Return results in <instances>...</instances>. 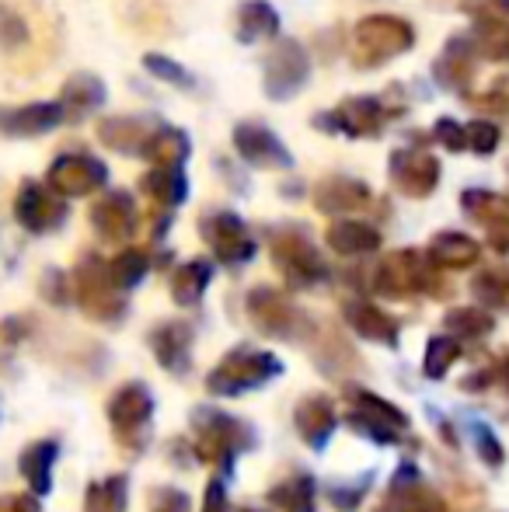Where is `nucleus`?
I'll return each mask as SVG.
<instances>
[{
    "mask_svg": "<svg viewBox=\"0 0 509 512\" xmlns=\"http://www.w3.org/2000/svg\"><path fill=\"white\" fill-rule=\"evenodd\" d=\"M356 49L353 63L356 67H381V63L394 60V56L408 53L415 46V28L398 14H370V18L356 21Z\"/></svg>",
    "mask_w": 509,
    "mask_h": 512,
    "instance_id": "1",
    "label": "nucleus"
},
{
    "mask_svg": "<svg viewBox=\"0 0 509 512\" xmlns=\"http://www.w3.org/2000/svg\"><path fill=\"white\" fill-rule=\"evenodd\" d=\"M311 77V56L297 39H279L272 46V53L265 56V77L262 88L272 102H290L293 95H300Z\"/></svg>",
    "mask_w": 509,
    "mask_h": 512,
    "instance_id": "2",
    "label": "nucleus"
},
{
    "mask_svg": "<svg viewBox=\"0 0 509 512\" xmlns=\"http://www.w3.org/2000/svg\"><path fill=\"white\" fill-rule=\"evenodd\" d=\"M387 112L381 105V98L374 95H360V98H346L342 105H335L332 112L314 115V126L325 129V133H346L353 140L360 136H377L384 126Z\"/></svg>",
    "mask_w": 509,
    "mask_h": 512,
    "instance_id": "3",
    "label": "nucleus"
},
{
    "mask_svg": "<svg viewBox=\"0 0 509 512\" xmlns=\"http://www.w3.org/2000/svg\"><path fill=\"white\" fill-rule=\"evenodd\" d=\"M234 147L252 168H290L293 157L276 133L262 122H238L234 126Z\"/></svg>",
    "mask_w": 509,
    "mask_h": 512,
    "instance_id": "4",
    "label": "nucleus"
},
{
    "mask_svg": "<svg viewBox=\"0 0 509 512\" xmlns=\"http://www.w3.org/2000/svg\"><path fill=\"white\" fill-rule=\"evenodd\" d=\"M105 182H109L105 164L88 154H63L49 168V185L63 196H84L91 189H102Z\"/></svg>",
    "mask_w": 509,
    "mask_h": 512,
    "instance_id": "5",
    "label": "nucleus"
},
{
    "mask_svg": "<svg viewBox=\"0 0 509 512\" xmlns=\"http://www.w3.org/2000/svg\"><path fill=\"white\" fill-rule=\"evenodd\" d=\"M67 119L60 102H35V105H18V108H0V136L11 140H28V136H42L49 129H56Z\"/></svg>",
    "mask_w": 509,
    "mask_h": 512,
    "instance_id": "6",
    "label": "nucleus"
},
{
    "mask_svg": "<svg viewBox=\"0 0 509 512\" xmlns=\"http://www.w3.org/2000/svg\"><path fill=\"white\" fill-rule=\"evenodd\" d=\"M391 182L405 196H429L440 182V161L422 150H394L391 154Z\"/></svg>",
    "mask_w": 509,
    "mask_h": 512,
    "instance_id": "7",
    "label": "nucleus"
},
{
    "mask_svg": "<svg viewBox=\"0 0 509 512\" xmlns=\"http://www.w3.org/2000/svg\"><path fill=\"white\" fill-rule=\"evenodd\" d=\"M433 77L443 91L454 95H468L471 81H475V46L468 35H457L447 42V53L433 63Z\"/></svg>",
    "mask_w": 509,
    "mask_h": 512,
    "instance_id": "8",
    "label": "nucleus"
},
{
    "mask_svg": "<svg viewBox=\"0 0 509 512\" xmlns=\"http://www.w3.org/2000/svg\"><path fill=\"white\" fill-rule=\"evenodd\" d=\"M105 98H109V91H105L102 77H95V74H74L60 91L63 115H67L70 122H81L84 115L98 112V108L105 105Z\"/></svg>",
    "mask_w": 509,
    "mask_h": 512,
    "instance_id": "9",
    "label": "nucleus"
},
{
    "mask_svg": "<svg viewBox=\"0 0 509 512\" xmlns=\"http://www.w3.org/2000/svg\"><path fill=\"white\" fill-rule=\"evenodd\" d=\"M98 143L116 154H143L150 140V129L143 119H133V115H109V119L98 122Z\"/></svg>",
    "mask_w": 509,
    "mask_h": 512,
    "instance_id": "10",
    "label": "nucleus"
},
{
    "mask_svg": "<svg viewBox=\"0 0 509 512\" xmlns=\"http://www.w3.org/2000/svg\"><path fill=\"white\" fill-rule=\"evenodd\" d=\"M14 213L28 230H49L63 220V203L46 196V189H39L35 182H25L18 192V203H14Z\"/></svg>",
    "mask_w": 509,
    "mask_h": 512,
    "instance_id": "11",
    "label": "nucleus"
},
{
    "mask_svg": "<svg viewBox=\"0 0 509 512\" xmlns=\"http://www.w3.org/2000/svg\"><path fill=\"white\" fill-rule=\"evenodd\" d=\"M189 150H192V143H189V136H185L182 129L161 126L157 133H150L143 154H147L157 168H182V161L189 157Z\"/></svg>",
    "mask_w": 509,
    "mask_h": 512,
    "instance_id": "12",
    "label": "nucleus"
},
{
    "mask_svg": "<svg viewBox=\"0 0 509 512\" xmlns=\"http://www.w3.org/2000/svg\"><path fill=\"white\" fill-rule=\"evenodd\" d=\"M279 35V14L265 0H245L238 7V39L241 42H258Z\"/></svg>",
    "mask_w": 509,
    "mask_h": 512,
    "instance_id": "13",
    "label": "nucleus"
},
{
    "mask_svg": "<svg viewBox=\"0 0 509 512\" xmlns=\"http://www.w3.org/2000/svg\"><path fill=\"white\" fill-rule=\"evenodd\" d=\"M471 46H475V56H485L492 63H509V21H478Z\"/></svg>",
    "mask_w": 509,
    "mask_h": 512,
    "instance_id": "14",
    "label": "nucleus"
},
{
    "mask_svg": "<svg viewBox=\"0 0 509 512\" xmlns=\"http://www.w3.org/2000/svg\"><path fill=\"white\" fill-rule=\"evenodd\" d=\"M367 185L353 182V178H328L318 185V206L325 209H353L360 203H367Z\"/></svg>",
    "mask_w": 509,
    "mask_h": 512,
    "instance_id": "15",
    "label": "nucleus"
},
{
    "mask_svg": "<svg viewBox=\"0 0 509 512\" xmlns=\"http://www.w3.org/2000/svg\"><path fill=\"white\" fill-rule=\"evenodd\" d=\"M143 189H147L150 196L161 199V203L178 206L185 199V189H189V182H185L182 168H154L147 178H143Z\"/></svg>",
    "mask_w": 509,
    "mask_h": 512,
    "instance_id": "16",
    "label": "nucleus"
},
{
    "mask_svg": "<svg viewBox=\"0 0 509 512\" xmlns=\"http://www.w3.org/2000/svg\"><path fill=\"white\" fill-rule=\"evenodd\" d=\"M143 67L150 70V77L171 84V88H182V91L196 88V77H192L189 70L182 67V63L168 60V56H161V53H147V56H143Z\"/></svg>",
    "mask_w": 509,
    "mask_h": 512,
    "instance_id": "17",
    "label": "nucleus"
},
{
    "mask_svg": "<svg viewBox=\"0 0 509 512\" xmlns=\"http://www.w3.org/2000/svg\"><path fill=\"white\" fill-rule=\"evenodd\" d=\"M217 227H220V234H217V248L224 251L227 258H248L252 255V244H248V237H245V227L238 223V216H220L217 220Z\"/></svg>",
    "mask_w": 509,
    "mask_h": 512,
    "instance_id": "18",
    "label": "nucleus"
},
{
    "mask_svg": "<svg viewBox=\"0 0 509 512\" xmlns=\"http://www.w3.org/2000/svg\"><path fill=\"white\" fill-rule=\"evenodd\" d=\"M129 213H133V209H129L126 196H109L95 206V223H98V230H105V234H123L129 227Z\"/></svg>",
    "mask_w": 509,
    "mask_h": 512,
    "instance_id": "19",
    "label": "nucleus"
},
{
    "mask_svg": "<svg viewBox=\"0 0 509 512\" xmlns=\"http://www.w3.org/2000/svg\"><path fill=\"white\" fill-rule=\"evenodd\" d=\"M28 42V21L0 0V49H21Z\"/></svg>",
    "mask_w": 509,
    "mask_h": 512,
    "instance_id": "20",
    "label": "nucleus"
},
{
    "mask_svg": "<svg viewBox=\"0 0 509 512\" xmlns=\"http://www.w3.org/2000/svg\"><path fill=\"white\" fill-rule=\"evenodd\" d=\"M332 241L342 251H363V248H374L377 234L370 227H360V223H339V227H332Z\"/></svg>",
    "mask_w": 509,
    "mask_h": 512,
    "instance_id": "21",
    "label": "nucleus"
},
{
    "mask_svg": "<svg viewBox=\"0 0 509 512\" xmlns=\"http://www.w3.org/2000/svg\"><path fill=\"white\" fill-rule=\"evenodd\" d=\"M468 129V147L475 150V154H492V150L499 147V140H503V133H499L496 122H485V119H475Z\"/></svg>",
    "mask_w": 509,
    "mask_h": 512,
    "instance_id": "22",
    "label": "nucleus"
},
{
    "mask_svg": "<svg viewBox=\"0 0 509 512\" xmlns=\"http://www.w3.org/2000/svg\"><path fill=\"white\" fill-rule=\"evenodd\" d=\"M433 140L443 143L447 150H464L468 147V129H464L457 119H450V115H443V119H436V126H433Z\"/></svg>",
    "mask_w": 509,
    "mask_h": 512,
    "instance_id": "23",
    "label": "nucleus"
},
{
    "mask_svg": "<svg viewBox=\"0 0 509 512\" xmlns=\"http://www.w3.org/2000/svg\"><path fill=\"white\" fill-rule=\"evenodd\" d=\"M436 251H440V255H447V258H457V262H464V258L475 255L471 241H468V237H461V234H443L440 241H436Z\"/></svg>",
    "mask_w": 509,
    "mask_h": 512,
    "instance_id": "24",
    "label": "nucleus"
},
{
    "mask_svg": "<svg viewBox=\"0 0 509 512\" xmlns=\"http://www.w3.org/2000/svg\"><path fill=\"white\" fill-rule=\"evenodd\" d=\"M475 108H489V112H509V95H503V91H489V95L475 98Z\"/></svg>",
    "mask_w": 509,
    "mask_h": 512,
    "instance_id": "25",
    "label": "nucleus"
}]
</instances>
